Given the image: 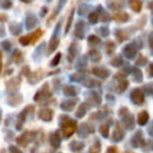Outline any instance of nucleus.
<instances>
[{"mask_svg": "<svg viewBox=\"0 0 153 153\" xmlns=\"http://www.w3.org/2000/svg\"><path fill=\"white\" fill-rule=\"evenodd\" d=\"M124 51H125V55H127V57H129V58H132L134 56V53H135V49L132 47V44H130V45H128L127 47H125Z\"/></svg>", "mask_w": 153, "mask_h": 153, "instance_id": "nucleus-7", "label": "nucleus"}, {"mask_svg": "<svg viewBox=\"0 0 153 153\" xmlns=\"http://www.w3.org/2000/svg\"><path fill=\"white\" fill-rule=\"evenodd\" d=\"M150 9H152V10H153V2H152V3H150Z\"/></svg>", "mask_w": 153, "mask_h": 153, "instance_id": "nucleus-19", "label": "nucleus"}, {"mask_svg": "<svg viewBox=\"0 0 153 153\" xmlns=\"http://www.w3.org/2000/svg\"><path fill=\"white\" fill-rule=\"evenodd\" d=\"M147 121H148V114H147L146 111H143L140 114V117H138V123L140 125H144V124H146Z\"/></svg>", "mask_w": 153, "mask_h": 153, "instance_id": "nucleus-8", "label": "nucleus"}, {"mask_svg": "<svg viewBox=\"0 0 153 153\" xmlns=\"http://www.w3.org/2000/svg\"><path fill=\"white\" fill-rule=\"evenodd\" d=\"M130 7H132V10L135 12H140L142 9V1L140 0H130L129 1Z\"/></svg>", "mask_w": 153, "mask_h": 153, "instance_id": "nucleus-3", "label": "nucleus"}, {"mask_svg": "<svg viewBox=\"0 0 153 153\" xmlns=\"http://www.w3.org/2000/svg\"><path fill=\"white\" fill-rule=\"evenodd\" d=\"M132 101L138 105L142 104V102L144 101V94H143V92L140 89H136L132 92Z\"/></svg>", "mask_w": 153, "mask_h": 153, "instance_id": "nucleus-2", "label": "nucleus"}, {"mask_svg": "<svg viewBox=\"0 0 153 153\" xmlns=\"http://www.w3.org/2000/svg\"><path fill=\"white\" fill-rule=\"evenodd\" d=\"M60 58H61V55L60 53H58L57 56H56V58L53 60V65H56V64H58V61L60 60Z\"/></svg>", "mask_w": 153, "mask_h": 153, "instance_id": "nucleus-15", "label": "nucleus"}, {"mask_svg": "<svg viewBox=\"0 0 153 153\" xmlns=\"http://www.w3.org/2000/svg\"><path fill=\"white\" fill-rule=\"evenodd\" d=\"M150 46L153 48V33L150 35Z\"/></svg>", "mask_w": 153, "mask_h": 153, "instance_id": "nucleus-17", "label": "nucleus"}, {"mask_svg": "<svg viewBox=\"0 0 153 153\" xmlns=\"http://www.w3.org/2000/svg\"><path fill=\"white\" fill-rule=\"evenodd\" d=\"M72 16H74V12H71V14H70V16H69V19H68V24L66 25V33L69 30L70 24H71V21H72Z\"/></svg>", "mask_w": 153, "mask_h": 153, "instance_id": "nucleus-13", "label": "nucleus"}, {"mask_svg": "<svg viewBox=\"0 0 153 153\" xmlns=\"http://www.w3.org/2000/svg\"><path fill=\"white\" fill-rule=\"evenodd\" d=\"M36 18L34 17V16H28L27 17V20H26V24H27V28H32L34 25H36Z\"/></svg>", "mask_w": 153, "mask_h": 153, "instance_id": "nucleus-9", "label": "nucleus"}, {"mask_svg": "<svg viewBox=\"0 0 153 153\" xmlns=\"http://www.w3.org/2000/svg\"><path fill=\"white\" fill-rule=\"evenodd\" d=\"M99 19V16L97 15V14H91V15L89 16V21L92 22V23H96L97 21H98Z\"/></svg>", "mask_w": 153, "mask_h": 153, "instance_id": "nucleus-11", "label": "nucleus"}, {"mask_svg": "<svg viewBox=\"0 0 153 153\" xmlns=\"http://www.w3.org/2000/svg\"><path fill=\"white\" fill-rule=\"evenodd\" d=\"M100 149H101L100 145H99V143H97L96 145H94V146H92L91 150H90V153H99V152H100Z\"/></svg>", "mask_w": 153, "mask_h": 153, "instance_id": "nucleus-10", "label": "nucleus"}, {"mask_svg": "<svg viewBox=\"0 0 153 153\" xmlns=\"http://www.w3.org/2000/svg\"><path fill=\"white\" fill-rule=\"evenodd\" d=\"M108 5L110 9H120L123 5V0H108Z\"/></svg>", "mask_w": 153, "mask_h": 153, "instance_id": "nucleus-4", "label": "nucleus"}, {"mask_svg": "<svg viewBox=\"0 0 153 153\" xmlns=\"http://www.w3.org/2000/svg\"><path fill=\"white\" fill-rule=\"evenodd\" d=\"M53 117V112L51 110H42L40 112V117L45 121H49Z\"/></svg>", "mask_w": 153, "mask_h": 153, "instance_id": "nucleus-6", "label": "nucleus"}, {"mask_svg": "<svg viewBox=\"0 0 153 153\" xmlns=\"http://www.w3.org/2000/svg\"><path fill=\"white\" fill-rule=\"evenodd\" d=\"M63 132L65 136H69L76 131V124L71 121V120H68L65 124L63 125Z\"/></svg>", "mask_w": 153, "mask_h": 153, "instance_id": "nucleus-1", "label": "nucleus"}, {"mask_svg": "<svg viewBox=\"0 0 153 153\" xmlns=\"http://www.w3.org/2000/svg\"><path fill=\"white\" fill-rule=\"evenodd\" d=\"M113 18H114L117 21L123 22V21H127L129 16H128V14H126V13H119V14H117V15L113 16Z\"/></svg>", "mask_w": 153, "mask_h": 153, "instance_id": "nucleus-5", "label": "nucleus"}, {"mask_svg": "<svg viewBox=\"0 0 153 153\" xmlns=\"http://www.w3.org/2000/svg\"><path fill=\"white\" fill-rule=\"evenodd\" d=\"M89 42L90 43H91V42H97V43H98L99 42V39L97 38L96 36H90L89 37Z\"/></svg>", "mask_w": 153, "mask_h": 153, "instance_id": "nucleus-16", "label": "nucleus"}, {"mask_svg": "<svg viewBox=\"0 0 153 153\" xmlns=\"http://www.w3.org/2000/svg\"><path fill=\"white\" fill-rule=\"evenodd\" d=\"M11 5H12L11 0H4V1L2 2V7H3V9H9Z\"/></svg>", "mask_w": 153, "mask_h": 153, "instance_id": "nucleus-12", "label": "nucleus"}, {"mask_svg": "<svg viewBox=\"0 0 153 153\" xmlns=\"http://www.w3.org/2000/svg\"><path fill=\"white\" fill-rule=\"evenodd\" d=\"M21 1H23V2H30L32 0H21Z\"/></svg>", "mask_w": 153, "mask_h": 153, "instance_id": "nucleus-18", "label": "nucleus"}, {"mask_svg": "<svg viewBox=\"0 0 153 153\" xmlns=\"http://www.w3.org/2000/svg\"><path fill=\"white\" fill-rule=\"evenodd\" d=\"M100 131L103 133V135L107 136V126H106V125L102 126V128H101V130H100Z\"/></svg>", "mask_w": 153, "mask_h": 153, "instance_id": "nucleus-14", "label": "nucleus"}]
</instances>
